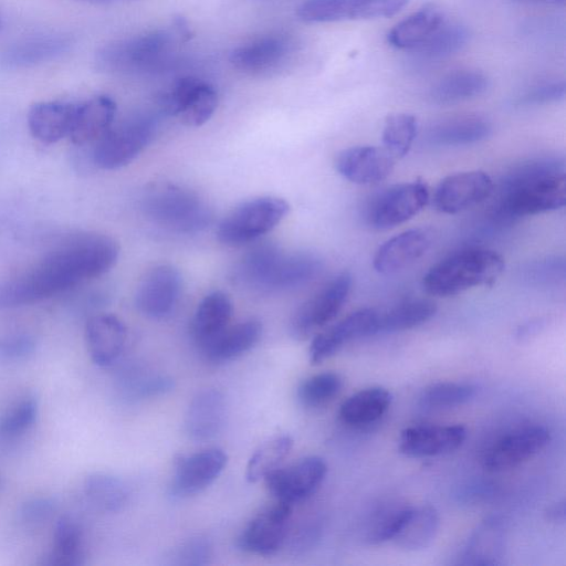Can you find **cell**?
<instances>
[{
  "label": "cell",
  "instance_id": "cell-1",
  "mask_svg": "<svg viewBox=\"0 0 566 566\" xmlns=\"http://www.w3.org/2000/svg\"><path fill=\"white\" fill-rule=\"evenodd\" d=\"M118 255V243L109 235H67L24 271L0 283V308L31 305L69 292L108 272Z\"/></svg>",
  "mask_w": 566,
  "mask_h": 566
},
{
  "label": "cell",
  "instance_id": "cell-2",
  "mask_svg": "<svg viewBox=\"0 0 566 566\" xmlns=\"http://www.w3.org/2000/svg\"><path fill=\"white\" fill-rule=\"evenodd\" d=\"M492 209L497 223L557 210L566 200L565 160L558 156L531 158L503 178Z\"/></svg>",
  "mask_w": 566,
  "mask_h": 566
},
{
  "label": "cell",
  "instance_id": "cell-3",
  "mask_svg": "<svg viewBox=\"0 0 566 566\" xmlns=\"http://www.w3.org/2000/svg\"><path fill=\"white\" fill-rule=\"evenodd\" d=\"M504 266V259L496 251L469 248L432 265L424 274L422 285L430 295L454 296L472 287L493 284Z\"/></svg>",
  "mask_w": 566,
  "mask_h": 566
},
{
  "label": "cell",
  "instance_id": "cell-4",
  "mask_svg": "<svg viewBox=\"0 0 566 566\" xmlns=\"http://www.w3.org/2000/svg\"><path fill=\"white\" fill-rule=\"evenodd\" d=\"M140 209L156 224L180 233L202 231L212 220L211 209L197 193L169 182L149 185Z\"/></svg>",
  "mask_w": 566,
  "mask_h": 566
},
{
  "label": "cell",
  "instance_id": "cell-5",
  "mask_svg": "<svg viewBox=\"0 0 566 566\" xmlns=\"http://www.w3.org/2000/svg\"><path fill=\"white\" fill-rule=\"evenodd\" d=\"M175 38L165 30L114 40L95 54L96 67L108 74L133 75L153 71L174 53Z\"/></svg>",
  "mask_w": 566,
  "mask_h": 566
},
{
  "label": "cell",
  "instance_id": "cell-6",
  "mask_svg": "<svg viewBox=\"0 0 566 566\" xmlns=\"http://www.w3.org/2000/svg\"><path fill=\"white\" fill-rule=\"evenodd\" d=\"M296 262L293 253L263 243L250 249L239 262L234 276L247 289L261 293L293 290L296 283Z\"/></svg>",
  "mask_w": 566,
  "mask_h": 566
},
{
  "label": "cell",
  "instance_id": "cell-7",
  "mask_svg": "<svg viewBox=\"0 0 566 566\" xmlns=\"http://www.w3.org/2000/svg\"><path fill=\"white\" fill-rule=\"evenodd\" d=\"M289 210V203L279 197L263 196L243 201L222 219L217 237L227 245L249 243L274 229Z\"/></svg>",
  "mask_w": 566,
  "mask_h": 566
},
{
  "label": "cell",
  "instance_id": "cell-8",
  "mask_svg": "<svg viewBox=\"0 0 566 566\" xmlns=\"http://www.w3.org/2000/svg\"><path fill=\"white\" fill-rule=\"evenodd\" d=\"M157 123L150 115H134L113 124L95 142L94 164L106 170H114L130 164L151 142Z\"/></svg>",
  "mask_w": 566,
  "mask_h": 566
},
{
  "label": "cell",
  "instance_id": "cell-9",
  "mask_svg": "<svg viewBox=\"0 0 566 566\" xmlns=\"http://www.w3.org/2000/svg\"><path fill=\"white\" fill-rule=\"evenodd\" d=\"M297 52L295 40L283 33H266L235 46L230 53L233 67L247 75L264 76L287 66Z\"/></svg>",
  "mask_w": 566,
  "mask_h": 566
},
{
  "label": "cell",
  "instance_id": "cell-10",
  "mask_svg": "<svg viewBox=\"0 0 566 566\" xmlns=\"http://www.w3.org/2000/svg\"><path fill=\"white\" fill-rule=\"evenodd\" d=\"M352 284L350 273L344 271L305 301L291 318L292 335L304 339L332 322L346 303Z\"/></svg>",
  "mask_w": 566,
  "mask_h": 566
},
{
  "label": "cell",
  "instance_id": "cell-11",
  "mask_svg": "<svg viewBox=\"0 0 566 566\" xmlns=\"http://www.w3.org/2000/svg\"><path fill=\"white\" fill-rule=\"evenodd\" d=\"M409 0H306L297 17L307 23H331L387 18L401 11Z\"/></svg>",
  "mask_w": 566,
  "mask_h": 566
},
{
  "label": "cell",
  "instance_id": "cell-12",
  "mask_svg": "<svg viewBox=\"0 0 566 566\" xmlns=\"http://www.w3.org/2000/svg\"><path fill=\"white\" fill-rule=\"evenodd\" d=\"M429 189L424 181L413 180L382 191L368 208L367 219L373 228L386 230L418 214L428 203Z\"/></svg>",
  "mask_w": 566,
  "mask_h": 566
},
{
  "label": "cell",
  "instance_id": "cell-13",
  "mask_svg": "<svg viewBox=\"0 0 566 566\" xmlns=\"http://www.w3.org/2000/svg\"><path fill=\"white\" fill-rule=\"evenodd\" d=\"M327 473L324 459L310 455L286 467H279L264 479L276 501L293 506L310 497L323 483Z\"/></svg>",
  "mask_w": 566,
  "mask_h": 566
},
{
  "label": "cell",
  "instance_id": "cell-14",
  "mask_svg": "<svg viewBox=\"0 0 566 566\" xmlns=\"http://www.w3.org/2000/svg\"><path fill=\"white\" fill-rule=\"evenodd\" d=\"M160 104L167 114L178 117L187 126L197 127L216 112L218 95L209 83L189 76L178 80L164 93Z\"/></svg>",
  "mask_w": 566,
  "mask_h": 566
},
{
  "label": "cell",
  "instance_id": "cell-15",
  "mask_svg": "<svg viewBox=\"0 0 566 566\" xmlns=\"http://www.w3.org/2000/svg\"><path fill=\"white\" fill-rule=\"evenodd\" d=\"M292 505L276 501L261 510L238 539L241 549L256 555H273L287 541Z\"/></svg>",
  "mask_w": 566,
  "mask_h": 566
},
{
  "label": "cell",
  "instance_id": "cell-16",
  "mask_svg": "<svg viewBox=\"0 0 566 566\" xmlns=\"http://www.w3.org/2000/svg\"><path fill=\"white\" fill-rule=\"evenodd\" d=\"M549 440V430L541 424L515 429L488 449L483 455V467L496 472L512 469L538 453Z\"/></svg>",
  "mask_w": 566,
  "mask_h": 566
},
{
  "label": "cell",
  "instance_id": "cell-17",
  "mask_svg": "<svg viewBox=\"0 0 566 566\" xmlns=\"http://www.w3.org/2000/svg\"><path fill=\"white\" fill-rule=\"evenodd\" d=\"M182 279L169 264L157 265L145 274L137 286L135 304L150 318H164L176 307L180 297Z\"/></svg>",
  "mask_w": 566,
  "mask_h": 566
},
{
  "label": "cell",
  "instance_id": "cell-18",
  "mask_svg": "<svg viewBox=\"0 0 566 566\" xmlns=\"http://www.w3.org/2000/svg\"><path fill=\"white\" fill-rule=\"evenodd\" d=\"M494 190L492 178L482 170L452 174L443 178L433 195L437 210L454 214L488 199Z\"/></svg>",
  "mask_w": 566,
  "mask_h": 566
},
{
  "label": "cell",
  "instance_id": "cell-19",
  "mask_svg": "<svg viewBox=\"0 0 566 566\" xmlns=\"http://www.w3.org/2000/svg\"><path fill=\"white\" fill-rule=\"evenodd\" d=\"M227 462L228 455L217 448L180 457L175 464L170 493L186 497L203 491L218 479Z\"/></svg>",
  "mask_w": 566,
  "mask_h": 566
},
{
  "label": "cell",
  "instance_id": "cell-20",
  "mask_svg": "<svg viewBox=\"0 0 566 566\" xmlns=\"http://www.w3.org/2000/svg\"><path fill=\"white\" fill-rule=\"evenodd\" d=\"M377 314V310L360 308L317 334L308 349L310 361L317 365L349 342L375 335Z\"/></svg>",
  "mask_w": 566,
  "mask_h": 566
},
{
  "label": "cell",
  "instance_id": "cell-21",
  "mask_svg": "<svg viewBox=\"0 0 566 566\" xmlns=\"http://www.w3.org/2000/svg\"><path fill=\"white\" fill-rule=\"evenodd\" d=\"M396 159L382 147L353 146L335 158L337 172L357 185H373L385 180L394 170Z\"/></svg>",
  "mask_w": 566,
  "mask_h": 566
},
{
  "label": "cell",
  "instance_id": "cell-22",
  "mask_svg": "<svg viewBox=\"0 0 566 566\" xmlns=\"http://www.w3.org/2000/svg\"><path fill=\"white\" fill-rule=\"evenodd\" d=\"M507 548V525L500 516H489L472 532L458 556L465 566L502 565Z\"/></svg>",
  "mask_w": 566,
  "mask_h": 566
},
{
  "label": "cell",
  "instance_id": "cell-23",
  "mask_svg": "<svg viewBox=\"0 0 566 566\" xmlns=\"http://www.w3.org/2000/svg\"><path fill=\"white\" fill-rule=\"evenodd\" d=\"M467 438L461 424H428L406 428L399 437V450L411 458L437 457L457 450Z\"/></svg>",
  "mask_w": 566,
  "mask_h": 566
},
{
  "label": "cell",
  "instance_id": "cell-24",
  "mask_svg": "<svg viewBox=\"0 0 566 566\" xmlns=\"http://www.w3.org/2000/svg\"><path fill=\"white\" fill-rule=\"evenodd\" d=\"M431 245L432 232L429 229L406 230L377 249L373 260L374 269L380 274L396 273L422 258Z\"/></svg>",
  "mask_w": 566,
  "mask_h": 566
},
{
  "label": "cell",
  "instance_id": "cell-25",
  "mask_svg": "<svg viewBox=\"0 0 566 566\" xmlns=\"http://www.w3.org/2000/svg\"><path fill=\"white\" fill-rule=\"evenodd\" d=\"M126 338L124 323L113 314H95L86 322V347L91 359L97 366L107 367L114 364L124 350Z\"/></svg>",
  "mask_w": 566,
  "mask_h": 566
},
{
  "label": "cell",
  "instance_id": "cell-26",
  "mask_svg": "<svg viewBox=\"0 0 566 566\" xmlns=\"http://www.w3.org/2000/svg\"><path fill=\"white\" fill-rule=\"evenodd\" d=\"M227 405L223 394L214 388L198 391L185 415V430L195 441L214 438L223 428Z\"/></svg>",
  "mask_w": 566,
  "mask_h": 566
},
{
  "label": "cell",
  "instance_id": "cell-27",
  "mask_svg": "<svg viewBox=\"0 0 566 566\" xmlns=\"http://www.w3.org/2000/svg\"><path fill=\"white\" fill-rule=\"evenodd\" d=\"M116 104L106 95L76 103L69 138L78 146L95 143L114 124Z\"/></svg>",
  "mask_w": 566,
  "mask_h": 566
},
{
  "label": "cell",
  "instance_id": "cell-28",
  "mask_svg": "<svg viewBox=\"0 0 566 566\" xmlns=\"http://www.w3.org/2000/svg\"><path fill=\"white\" fill-rule=\"evenodd\" d=\"M76 103L51 101L32 105L28 113L31 135L41 143L54 144L69 137Z\"/></svg>",
  "mask_w": 566,
  "mask_h": 566
},
{
  "label": "cell",
  "instance_id": "cell-29",
  "mask_svg": "<svg viewBox=\"0 0 566 566\" xmlns=\"http://www.w3.org/2000/svg\"><path fill=\"white\" fill-rule=\"evenodd\" d=\"M492 133L491 123L475 114L455 115L434 123L427 133L429 144L455 147L479 143Z\"/></svg>",
  "mask_w": 566,
  "mask_h": 566
},
{
  "label": "cell",
  "instance_id": "cell-30",
  "mask_svg": "<svg viewBox=\"0 0 566 566\" xmlns=\"http://www.w3.org/2000/svg\"><path fill=\"white\" fill-rule=\"evenodd\" d=\"M71 46V39L62 34L35 35L7 46L0 61L7 67H25L60 56Z\"/></svg>",
  "mask_w": 566,
  "mask_h": 566
},
{
  "label": "cell",
  "instance_id": "cell-31",
  "mask_svg": "<svg viewBox=\"0 0 566 566\" xmlns=\"http://www.w3.org/2000/svg\"><path fill=\"white\" fill-rule=\"evenodd\" d=\"M262 324L251 318L229 325L201 348L206 358L214 364L230 361L249 352L261 338Z\"/></svg>",
  "mask_w": 566,
  "mask_h": 566
},
{
  "label": "cell",
  "instance_id": "cell-32",
  "mask_svg": "<svg viewBox=\"0 0 566 566\" xmlns=\"http://www.w3.org/2000/svg\"><path fill=\"white\" fill-rule=\"evenodd\" d=\"M446 21L434 7H424L396 23L387 33V42L395 49L415 52Z\"/></svg>",
  "mask_w": 566,
  "mask_h": 566
},
{
  "label": "cell",
  "instance_id": "cell-33",
  "mask_svg": "<svg viewBox=\"0 0 566 566\" xmlns=\"http://www.w3.org/2000/svg\"><path fill=\"white\" fill-rule=\"evenodd\" d=\"M231 315L232 304L226 293L213 291L201 300L191 322V334L200 349L230 325Z\"/></svg>",
  "mask_w": 566,
  "mask_h": 566
},
{
  "label": "cell",
  "instance_id": "cell-34",
  "mask_svg": "<svg viewBox=\"0 0 566 566\" xmlns=\"http://www.w3.org/2000/svg\"><path fill=\"white\" fill-rule=\"evenodd\" d=\"M488 86V76L476 69L453 70L433 84L430 98L436 104H455L480 96Z\"/></svg>",
  "mask_w": 566,
  "mask_h": 566
},
{
  "label": "cell",
  "instance_id": "cell-35",
  "mask_svg": "<svg viewBox=\"0 0 566 566\" xmlns=\"http://www.w3.org/2000/svg\"><path fill=\"white\" fill-rule=\"evenodd\" d=\"M392 395L384 387L361 389L349 396L339 407L340 420L349 426L361 427L380 419L388 410Z\"/></svg>",
  "mask_w": 566,
  "mask_h": 566
},
{
  "label": "cell",
  "instance_id": "cell-36",
  "mask_svg": "<svg viewBox=\"0 0 566 566\" xmlns=\"http://www.w3.org/2000/svg\"><path fill=\"white\" fill-rule=\"evenodd\" d=\"M84 534L80 523L62 515L54 525L52 549L45 564L51 566H80L85 563Z\"/></svg>",
  "mask_w": 566,
  "mask_h": 566
},
{
  "label": "cell",
  "instance_id": "cell-37",
  "mask_svg": "<svg viewBox=\"0 0 566 566\" xmlns=\"http://www.w3.org/2000/svg\"><path fill=\"white\" fill-rule=\"evenodd\" d=\"M436 312V304L424 298L408 300L386 311H378L375 335L417 327L431 319Z\"/></svg>",
  "mask_w": 566,
  "mask_h": 566
},
{
  "label": "cell",
  "instance_id": "cell-38",
  "mask_svg": "<svg viewBox=\"0 0 566 566\" xmlns=\"http://www.w3.org/2000/svg\"><path fill=\"white\" fill-rule=\"evenodd\" d=\"M439 514L431 505L412 507L408 518L392 539L395 544L408 552L427 548L439 530Z\"/></svg>",
  "mask_w": 566,
  "mask_h": 566
},
{
  "label": "cell",
  "instance_id": "cell-39",
  "mask_svg": "<svg viewBox=\"0 0 566 566\" xmlns=\"http://www.w3.org/2000/svg\"><path fill=\"white\" fill-rule=\"evenodd\" d=\"M84 493L98 510L122 511L128 503L130 490L120 478L108 473H92L84 481Z\"/></svg>",
  "mask_w": 566,
  "mask_h": 566
},
{
  "label": "cell",
  "instance_id": "cell-40",
  "mask_svg": "<svg viewBox=\"0 0 566 566\" xmlns=\"http://www.w3.org/2000/svg\"><path fill=\"white\" fill-rule=\"evenodd\" d=\"M292 447L293 439L290 436H277L264 441L248 461L247 480L251 483L264 480L268 474L282 464Z\"/></svg>",
  "mask_w": 566,
  "mask_h": 566
},
{
  "label": "cell",
  "instance_id": "cell-41",
  "mask_svg": "<svg viewBox=\"0 0 566 566\" xmlns=\"http://www.w3.org/2000/svg\"><path fill=\"white\" fill-rule=\"evenodd\" d=\"M465 25L444 21L415 53L426 60H441L461 51L469 42Z\"/></svg>",
  "mask_w": 566,
  "mask_h": 566
},
{
  "label": "cell",
  "instance_id": "cell-42",
  "mask_svg": "<svg viewBox=\"0 0 566 566\" xmlns=\"http://www.w3.org/2000/svg\"><path fill=\"white\" fill-rule=\"evenodd\" d=\"M412 506L407 504H386L378 509L369 518L365 541L378 545L392 541L408 518Z\"/></svg>",
  "mask_w": 566,
  "mask_h": 566
},
{
  "label": "cell",
  "instance_id": "cell-43",
  "mask_svg": "<svg viewBox=\"0 0 566 566\" xmlns=\"http://www.w3.org/2000/svg\"><path fill=\"white\" fill-rule=\"evenodd\" d=\"M39 403L33 396H25L11 403L0 415V443L14 441L25 434L36 421Z\"/></svg>",
  "mask_w": 566,
  "mask_h": 566
},
{
  "label": "cell",
  "instance_id": "cell-44",
  "mask_svg": "<svg viewBox=\"0 0 566 566\" xmlns=\"http://www.w3.org/2000/svg\"><path fill=\"white\" fill-rule=\"evenodd\" d=\"M417 133L418 120L412 114H390L382 128L384 148L395 159L402 158L409 153Z\"/></svg>",
  "mask_w": 566,
  "mask_h": 566
},
{
  "label": "cell",
  "instance_id": "cell-45",
  "mask_svg": "<svg viewBox=\"0 0 566 566\" xmlns=\"http://www.w3.org/2000/svg\"><path fill=\"white\" fill-rule=\"evenodd\" d=\"M476 394V387L468 382L443 381L426 387L419 403L427 409H442L467 403Z\"/></svg>",
  "mask_w": 566,
  "mask_h": 566
},
{
  "label": "cell",
  "instance_id": "cell-46",
  "mask_svg": "<svg viewBox=\"0 0 566 566\" xmlns=\"http://www.w3.org/2000/svg\"><path fill=\"white\" fill-rule=\"evenodd\" d=\"M343 379L337 373L324 371L306 378L297 389L300 402L318 408L331 402L342 390Z\"/></svg>",
  "mask_w": 566,
  "mask_h": 566
},
{
  "label": "cell",
  "instance_id": "cell-47",
  "mask_svg": "<svg viewBox=\"0 0 566 566\" xmlns=\"http://www.w3.org/2000/svg\"><path fill=\"white\" fill-rule=\"evenodd\" d=\"M212 547L202 536H195L180 545L174 554V564L182 566H200L209 563Z\"/></svg>",
  "mask_w": 566,
  "mask_h": 566
},
{
  "label": "cell",
  "instance_id": "cell-48",
  "mask_svg": "<svg viewBox=\"0 0 566 566\" xmlns=\"http://www.w3.org/2000/svg\"><path fill=\"white\" fill-rule=\"evenodd\" d=\"M526 276L539 285L558 284L565 279V261L559 256L541 260L527 269Z\"/></svg>",
  "mask_w": 566,
  "mask_h": 566
},
{
  "label": "cell",
  "instance_id": "cell-49",
  "mask_svg": "<svg viewBox=\"0 0 566 566\" xmlns=\"http://www.w3.org/2000/svg\"><path fill=\"white\" fill-rule=\"evenodd\" d=\"M566 85L563 80L543 82L526 91L520 98V105H544L564 99Z\"/></svg>",
  "mask_w": 566,
  "mask_h": 566
},
{
  "label": "cell",
  "instance_id": "cell-50",
  "mask_svg": "<svg viewBox=\"0 0 566 566\" xmlns=\"http://www.w3.org/2000/svg\"><path fill=\"white\" fill-rule=\"evenodd\" d=\"M36 342L28 333H12L0 337V357L7 360H21L35 350Z\"/></svg>",
  "mask_w": 566,
  "mask_h": 566
},
{
  "label": "cell",
  "instance_id": "cell-51",
  "mask_svg": "<svg viewBox=\"0 0 566 566\" xmlns=\"http://www.w3.org/2000/svg\"><path fill=\"white\" fill-rule=\"evenodd\" d=\"M55 511L56 504L52 499L39 496L25 501L20 507L19 516L28 526H38L49 521Z\"/></svg>",
  "mask_w": 566,
  "mask_h": 566
},
{
  "label": "cell",
  "instance_id": "cell-52",
  "mask_svg": "<svg viewBox=\"0 0 566 566\" xmlns=\"http://www.w3.org/2000/svg\"><path fill=\"white\" fill-rule=\"evenodd\" d=\"M322 524L318 520H308L294 531L291 537V548L295 553H303L316 545L322 535Z\"/></svg>",
  "mask_w": 566,
  "mask_h": 566
},
{
  "label": "cell",
  "instance_id": "cell-53",
  "mask_svg": "<svg viewBox=\"0 0 566 566\" xmlns=\"http://www.w3.org/2000/svg\"><path fill=\"white\" fill-rule=\"evenodd\" d=\"M566 517L565 500L557 501L545 511V518L551 523H564Z\"/></svg>",
  "mask_w": 566,
  "mask_h": 566
},
{
  "label": "cell",
  "instance_id": "cell-54",
  "mask_svg": "<svg viewBox=\"0 0 566 566\" xmlns=\"http://www.w3.org/2000/svg\"><path fill=\"white\" fill-rule=\"evenodd\" d=\"M527 4L563 6L565 0H513Z\"/></svg>",
  "mask_w": 566,
  "mask_h": 566
},
{
  "label": "cell",
  "instance_id": "cell-55",
  "mask_svg": "<svg viewBox=\"0 0 566 566\" xmlns=\"http://www.w3.org/2000/svg\"><path fill=\"white\" fill-rule=\"evenodd\" d=\"M78 1L90 3V4H112V3H117V2L127 1V0H78Z\"/></svg>",
  "mask_w": 566,
  "mask_h": 566
},
{
  "label": "cell",
  "instance_id": "cell-56",
  "mask_svg": "<svg viewBox=\"0 0 566 566\" xmlns=\"http://www.w3.org/2000/svg\"><path fill=\"white\" fill-rule=\"evenodd\" d=\"M261 1H279V0H261Z\"/></svg>",
  "mask_w": 566,
  "mask_h": 566
},
{
  "label": "cell",
  "instance_id": "cell-57",
  "mask_svg": "<svg viewBox=\"0 0 566 566\" xmlns=\"http://www.w3.org/2000/svg\"><path fill=\"white\" fill-rule=\"evenodd\" d=\"M1 25H2V22H1V18H0V29H1Z\"/></svg>",
  "mask_w": 566,
  "mask_h": 566
}]
</instances>
